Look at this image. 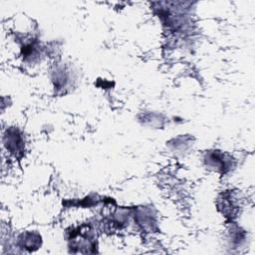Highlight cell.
<instances>
[{
    "instance_id": "1",
    "label": "cell",
    "mask_w": 255,
    "mask_h": 255,
    "mask_svg": "<svg viewBox=\"0 0 255 255\" xmlns=\"http://www.w3.org/2000/svg\"><path fill=\"white\" fill-rule=\"evenodd\" d=\"M4 142L11 152H18L20 149L23 148V139L19 132L15 129L7 130L6 134L4 135Z\"/></svg>"
}]
</instances>
